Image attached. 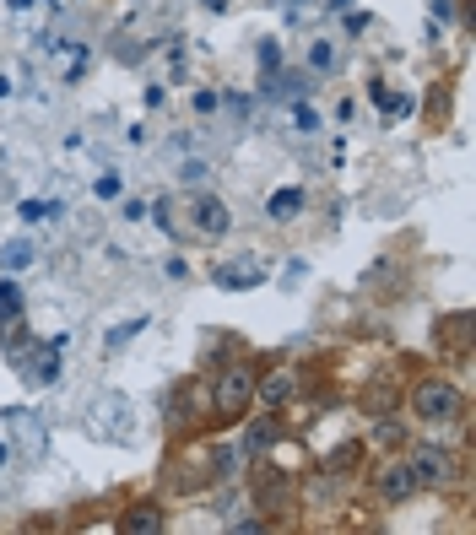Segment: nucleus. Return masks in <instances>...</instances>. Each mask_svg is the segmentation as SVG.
I'll return each instance as SVG.
<instances>
[{
  "instance_id": "f257e3e1",
  "label": "nucleus",
  "mask_w": 476,
  "mask_h": 535,
  "mask_svg": "<svg viewBox=\"0 0 476 535\" xmlns=\"http://www.w3.org/2000/svg\"><path fill=\"white\" fill-rule=\"evenodd\" d=\"M412 481H417V492H439V487H449V481L460 476V465H455V454H449L444 444H417L412 449Z\"/></svg>"
},
{
  "instance_id": "f03ea898",
  "label": "nucleus",
  "mask_w": 476,
  "mask_h": 535,
  "mask_svg": "<svg viewBox=\"0 0 476 535\" xmlns=\"http://www.w3.org/2000/svg\"><path fill=\"white\" fill-rule=\"evenodd\" d=\"M412 411H417V422H428V427L455 422L460 417V390L449 379H428V384L412 390Z\"/></svg>"
},
{
  "instance_id": "7ed1b4c3",
  "label": "nucleus",
  "mask_w": 476,
  "mask_h": 535,
  "mask_svg": "<svg viewBox=\"0 0 476 535\" xmlns=\"http://www.w3.org/2000/svg\"><path fill=\"white\" fill-rule=\"evenodd\" d=\"M249 400H255V373L249 368H228L217 379V390H211V406H217L222 422H238L249 411Z\"/></svg>"
},
{
  "instance_id": "20e7f679",
  "label": "nucleus",
  "mask_w": 476,
  "mask_h": 535,
  "mask_svg": "<svg viewBox=\"0 0 476 535\" xmlns=\"http://www.w3.org/2000/svg\"><path fill=\"white\" fill-rule=\"evenodd\" d=\"M190 227L201 238H222L233 227V211H228V200L222 195H195L190 200Z\"/></svg>"
},
{
  "instance_id": "39448f33",
  "label": "nucleus",
  "mask_w": 476,
  "mask_h": 535,
  "mask_svg": "<svg viewBox=\"0 0 476 535\" xmlns=\"http://www.w3.org/2000/svg\"><path fill=\"white\" fill-rule=\"evenodd\" d=\"M374 487H379V498H385V503H406V498L417 492V481H412V465H406V460H390V465H379Z\"/></svg>"
},
{
  "instance_id": "423d86ee",
  "label": "nucleus",
  "mask_w": 476,
  "mask_h": 535,
  "mask_svg": "<svg viewBox=\"0 0 476 535\" xmlns=\"http://www.w3.org/2000/svg\"><path fill=\"white\" fill-rule=\"evenodd\" d=\"M260 282H266V265H260V260L217 265V287H228V292H249V287H260Z\"/></svg>"
},
{
  "instance_id": "0eeeda50",
  "label": "nucleus",
  "mask_w": 476,
  "mask_h": 535,
  "mask_svg": "<svg viewBox=\"0 0 476 535\" xmlns=\"http://www.w3.org/2000/svg\"><path fill=\"white\" fill-rule=\"evenodd\" d=\"M255 395L266 406H287L293 400V373H271V379H255Z\"/></svg>"
},
{
  "instance_id": "6e6552de",
  "label": "nucleus",
  "mask_w": 476,
  "mask_h": 535,
  "mask_svg": "<svg viewBox=\"0 0 476 535\" xmlns=\"http://www.w3.org/2000/svg\"><path fill=\"white\" fill-rule=\"evenodd\" d=\"M266 211H271V222H293L303 211V190H276Z\"/></svg>"
},
{
  "instance_id": "1a4fd4ad",
  "label": "nucleus",
  "mask_w": 476,
  "mask_h": 535,
  "mask_svg": "<svg viewBox=\"0 0 476 535\" xmlns=\"http://www.w3.org/2000/svg\"><path fill=\"white\" fill-rule=\"evenodd\" d=\"M125 530L157 535V530H163V514H157V508H152V503H141V508H130V514H125Z\"/></svg>"
},
{
  "instance_id": "9d476101",
  "label": "nucleus",
  "mask_w": 476,
  "mask_h": 535,
  "mask_svg": "<svg viewBox=\"0 0 476 535\" xmlns=\"http://www.w3.org/2000/svg\"><path fill=\"white\" fill-rule=\"evenodd\" d=\"M374 444H379V449H395V444H406V427H401V417H390V411H385V417L374 422Z\"/></svg>"
},
{
  "instance_id": "9b49d317",
  "label": "nucleus",
  "mask_w": 476,
  "mask_h": 535,
  "mask_svg": "<svg viewBox=\"0 0 476 535\" xmlns=\"http://www.w3.org/2000/svg\"><path fill=\"white\" fill-rule=\"evenodd\" d=\"M276 438H282V422L276 417H266V422H255V433H249V454H260L266 444H276Z\"/></svg>"
},
{
  "instance_id": "f8f14e48",
  "label": "nucleus",
  "mask_w": 476,
  "mask_h": 535,
  "mask_svg": "<svg viewBox=\"0 0 476 535\" xmlns=\"http://www.w3.org/2000/svg\"><path fill=\"white\" fill-rule=\"evenodd\" d=\"M0 265H6V271H28V265H33V249L17 238V244H6V249H0Z\"/></svg>"
},
{
  "instance_id": "ddd939ff",
  "label": "nucleus",
  "mask_w": 476,
  "mask_h": 535,
  "mask_svg": "<svg viewBox=\"0 0 476 535\" xmlns=\"http://www.w3.org/2000/svg\"><path fill=\"white\" fill-rule=\"evenodd\" d=\"M141 330H147V319H141V314H136V319H125V325H114V330H109V346H125L130 336H141Z\"/></svg>"
},
{
  "instance_id": "4468645a",
  "label": "nucleus",
  "mask_w": 476,
  "mask_h": 535,
  "mask_svg": "<svg viewBox=\"0 0 476 535\" xmlns=\"http://www.w3.org/2000/svg\"><path fill=\"white\" fill-rule=\"evenodd\" d=\"M330 60H336V49H330L325 38H320V44H309V65H314V71H330Z\"/></svg>"
},
{
  "instance_id": "2eb2a0df",
  "label": "nucleus",
  "mask_w": 476,
  "mask_h": 535,
  "mask_svg": "<svg viewBox=\"0 0 476 535\" xmlns=\"http://www.w3.org/2000/svg\"><path fill=\"white\" fill-rule=\"evenodd\" d=\"M0 309H22V292H17V282H0Z\"/></svg>"
},
{
  "instance_id": "dca6fc26",
  "label": "nucleus",
  "mask_w": 476,
  "mask_h": 535,
  "mask_svg": "<svg viewBox=\"0 0 476 535\" xmlns=\"http://www.w3.org/2000/svg\"><path fill=\"white\" fill-rule=\"evenodd\" d=\"M298 130H320V114H314V109H298Z\"/></svg>"
},
{
  "instance_id": "f3484780",
  "label": "nucleus",
  "mask_w": 476,
  "mask_h": 535,
  "mask_svg": "<svg viewBox=\"0 0 476 535\" xmlns=\"http://www.w3.org/2000/svg\"><path fill=\"white\" fill-rule=\"evenodd\" d=\"M433 6V17H449V0H428Z\"/></svg>"
},
{
  "instance_id": "a211bd4d",
  "label": "nucleus",
  "mask_w": 476,
  "mask_h": 535,
  "mask_svg": "<svg viewBox=\"0 0 476 535\" xmlns=\"http://www.w3.org/2000/svg\"><path fill=\"white\" fill-rule=\"evenodd\" d=\"M206 6H211V11H222V6H228V0H206Z\"/></svg>"
},
{
  "instance_id": "6ab92c4d",
  "label": "nucleus",
  "mask_w": 476,
  "mask_h": 535,
  "mask_svg": "<svg viewBox=\"0 0 476 535\" xmlns=\"http://www.w3.org/2000/svg\"><path fill=\"white\" fill-rule=\"evenodd\" d=\"M6 460H11V449H6V444H0V465H6Z\"/></svg>"
}]
</instances>
